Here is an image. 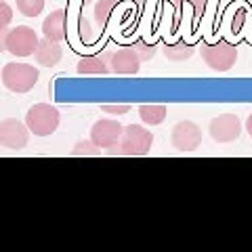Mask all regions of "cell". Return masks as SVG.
Wrapping results in <instances>:
<instances>
[{
	"mask_svg": "<svg viewBox=\"0 0 252 252\" xmlns=\"http://www.w3.org/2000/svg\"><path fill=\"white\" fill-rule=\"evenodd\" d=\"M120 0H94L93 2V13H94V21L97 26L103 28L105 23L109 21V17L114 15V9L118 6Z\"/></svg>",
	"mask_w": 252,
	"mask_h": 252,
	"instance_id": "cell-16",
	"label": "cell"
},
{
	"mask_svg": "<svg viewBox=\"0 0 252 252\" xmlns=\"http://www.w3.org/2000/svg\"><path fill=\"white\" fill-rule=\"evenodd\" d=\"M170 143L179 152H193L202 143V130L200 126L191 120H181L175 124L170 132Z\"/></svg>",
	"mask_w": 252,
	"mask_h": 252,
	"instance_id": "cell-6",
	"label": "cell"
},
{
	"mask_svg": "<svg viewBox=\"0 0 252 252\" xmlns=\"http://www.w3.org/2000/svg\"><path fill=\"white\" fill-rule=\"evenodd\" d=\"M61 57H63L61 44L57 40H49V38H42L34 53V59L38 61V65H44V67H55L61 61Z\"/></svg>",
	"mask_w": 252,
	"mask_h": 252,
	"instance_id": "cell-12",
	"label": "cell"
},
{
	"mask_svg": "<svg viewBox=\"0 0 252 252\" xmlns=\"http://www.w3.org/2000/svg\"><path fill=\"white\" fill-rule=\"evenodd\" d=\"M30 126L17 118H6L0 122V143L9 149H23L30 141Z\"/></svg>",
	"mask_w": 252,
	"mask_h": 252,
	"instance_id": "cell-9",
	"label": "cell"
},
{
	"mask_svg": "<svg viewBox=\"0 0 252 252\" xmlns=\"http://www.w3.org/2000/svg\"><path fill=\"white\" fill-rule=\"evenodd\" d=\"M200 53H202V59L204 63L215 69V72H229V69L235 65V61H238V49L231 44V42H202L200 46Z\"/></svg>",
	"mask_w": 252,
	"mask_h": 252,
	"instance_id": "cell-4",
	"label": "cell"
},
{
	"mask_svg": "<svg viewBox=\"0 0 252 252\" xmlns=\"http://www.w3.org/2000/svg\"><path fill=\"white\" fill-rule=\"evenodd\" d=\"M246 130H248V135L252 137V114L248 116V120H246Z\"/></svg>",
	"mask_w": 252,
	"mask_h": 252,
	"instance_id": "cell-26",
	"label": "cell"
},
{
	"mask_svg": "<svg viewBox=\"0 0 252 252\" xmlns=\"http://www.w3.org/2000/svg\"><path fill=\"white\" fill-rule=\"evenodd\" d=\"M208 132L217 143H231L240 137L242 132V122L235 114H220L212 118L208 124Z\"/></svg>",
	"mask_w": 252,
	"mask_h": 252,
	"instance_id": "cell-8",
	"label": "cell"
},
{
	"mask_svg": "<svg viewBox=\"0 0 252 252\" xmlns=\"http://www.w3.org/2000/svg\"><path fill=\"white\" fill-rule=\"evenodd\" d=\"M109 55L112 53H97V55H89L78 61L76 72L80 76H107L112 74V65H109Z\"/></svg>",
	"mask_w": 252,
	"mask_h": 252,
	"instance_id": "cell-11",
	"label": "cell"
},
{
	"mask_svg": "<svg viewBox=\"0 0 252 252\" xmlns=\"http://www.w3.org/2000/svg\"><path fill=\"white\" fill-rule=\"evenodd\" d=\"M122 135H124V124H120L118 120H109V118L97 120L91 128V141L101 149H109L118 145Z\"/></svg>",
	"mask_w": 252,
	"mask_h": 252,
	"instance_id": "cell-7",
	"label": "cell"
},
{
	"mask_svg": "<svg viewBox=\"0 0 252 252\" xmlns=\"http://www.w3.org/2000/svg\"><path fill=\"white\" fill-rule=\"evenodd\" d=\"M13 19V11H11V6L4 2H0V28H9V23Z\"/></svg>",
	"mask_w": 252,
	"mask_h": 252,
	"instance_id": "cell-24",
	"label": "cell"
},
{
	"mask_svg": "<svg viewBox=\"0 0 252 252\" xmlns=\"http://www.w3.org/2000/svg\"><path fill=\"white\" fill-rule=\"evenodd\" d=\"M78 34H80V40L84 44L93 42V28H91V23L86 21V17H80V21H78Z\"/></svg>",
	"mask_w": 252,
	"mask_h": 252,
	"instance_id": "cell-21",
	"label": "cell"
},
{
	"mask_svg": "<svg viewBox=\"0 0 252 252\" xmlns=\"http://www.w3.org/2000/svg\"><path fill=\"white\" fill-rule=\"evenodd\" d=\"M246 17H248V11L244 9V6H238L233 13V17H231V30L238 34V32L244 28V23H246Z\"/></svg>",
	"mask_w": 252,
	"mask_h": 252,
	"instance_id": "cell-22",
	"label": "cell"
},
{
	"mask_svg": "<svg viewBox=\"0 0 252 252\" xmlns=\"http://www.w3.org/2000/svg\"><path fill=\"white\" fill-rule=\"evenodd\" d=\"M42 34H44V38H49V40L61 42L63 38H65V11L63 9L51 11V15L42 23Z\"/></svg>",
	"mask_w": 252,
	"mask_h": 252,
	"instance_id": "cell-13",
	"label": "cell"
},
{
	"mask_svg": "<svg viewBox=\"0 0 252 252\" xmlns=\"http://www.w3.org/2000/svg\"><path fill=\"white\" fill-rule=\"evenodd\" d=\"M154 145V135L152 130H147L145 126H137V124H128L124 126V135L120 139V147L124 156H145L149 154V149Z\"/></svg>",
	"mask_w": 252,
	"mask_h": 252,
	"instance_id": "cell-5",
	"label": "cell"
},
{
	"mask_svg": "<svg viewBox=\"0 0 252 252\" xmlns=\"http://www.w3.org/2000/svg\"><path fill=\"white\" fill-rule=\"evenodd\" d=\"M72 156H91V158H94V156H101V147L99 145H94L93 141H78L76 143V147L72 149Z\"/></svg>",
	"mask_w": 252,
	"mask_h": 252,
	"instance_id": "cell-18",
	"label": "cell"
},
{
	"mask_svg": "<svg viewBox=\"0 0 252 252\" xmlns=\"http://www.w3.org/2000/svg\"><path fill=\"white\" fill-rule=\"evenodd\" d=\"M15 2L23 17H38L44 9V0H15Z\"/></svg>",
	"mask_w": 252,
	"mask_h": 252,
	"instance_id": "cell-17",
	"label": "cell"
},
{
	"mask_svg": "<svg viewBox=\"0 0 252 252\" xmlns=\"http://www.w3.org/2000/svg\"><path fill=\"white\" fill-rule=\"evenodd\" d=\"M166 114H168L166 105H154V103H143V105H139V116H141V120H143L145 124H149V126L162 124L164 120H166Z\"/></svg>",
	"mask_w": 252,
	"mask_h": 252,
	"instance_id": "cell-15",
	"label": "cell"
},
{
	"mask_svg": "<svg viewBox=\"0 0 252 252\" xmlns=\"http://www.w3.org/2000/svg\"><path fill=\"white\" fill-rule=\"evenodd\" d=\"M172 4H175L177 9H181L183 4H189L193 9V21L198 23L200 17H202V13H204V9H206L208 0H172Z\"/></svg>",
	"mask_w": 252,
	"mask_h": 252,
	"instance_id": "cell-19",
	"label": "cell"
},
{
	"mask_svg": "<svg viewBox=\"0 0 252 252\" xmlns=\"http://www.w3.org/2000/svg\"><path fill=\"white\" fill-rule=\"evenodd\" d=\"M105 154H107V156H124V152H122L120 143L114 145V147H109V149H105Z\"/></svg>",
	"mask_w": 252,
	"mask_h": 252,
	"instance_id": "cell-25",
	"label": "cell"
},
{
	"mask_svg": "<svg viewBox=\"0 0 252 252\" xmlns=\"http://www.w3.org/2000/svg\"><path fill=\"white\" fill-rule=\"evenodd\" d=\"M59 109L49 103H36L28 109L26 124L36 137H49L59 128Z\"/></svg>",
	"mask_w": 252,
	"mask_h": 252,
	"instance_id": "cell-3",
	"label": "cell"
},
{
	"mask_svg": "<svg viewBox=\"0 0 252 252\" xmlns=\"http://www.w3.org/2000/svg\"><path fill=\"white\" fill-rule=\"evenodd\" d=\"M99 109L101 112H105V114H112V116H126L132 107L128 103H122V105H107V103H103V105H99Z\"/></svg>",
	"mask_w": 252,
	"mask_h": 252,
	"instance_id": "cell-23",
	"label": "cell"
},
{
	"mask_svg": "<svg viewBox=\"0 0 252 252\" xmlns=\"http://www.w3.org/2000/svg\"><path fill=\"white\" fill-rule=\"evenodd\" d=\"M162 53H164V57H166L168 61H187V59L193 57L195 46L189 44V42H183V40H179V42H164Z\"/></svg>",
	"mask_w": 252,
	"mask_h": 252,
	"instance_id": "cell-14",
	"label": "cell"
},
{
	"mask_svg": "<svg viewBox=\"0 0 252 252\" xmlns=\"http://www.w3.org/2000/svg\"><path fill=\"white\" fill-rule=\"evenodd\" d=\"M141 57L135 51V46H126V49H118L109 55V65H112V74L118 76H135L141 69Z\"/></svg>",
	"mask_w": 252,
	"mask_h": 252,
	"instance_id": "cell-10",
	"label": "cell"
},
{
	"mask_svg": "<svg viewBox=\"0 0 252 252\" xmlns=\"http://www.w3.org/2000/svg\"><path fill=\"white\" fill-rule=\"evenodd\" d=\"M135 51L139 53V57H141V61H152L154 57H156V46L154 44H147V42H137L135 44Z\"/></svg>",
	"mask_w": 252,
	"mask_h": 252,
	"instance_id": "cell-20",
	"label": "cell"
},
{
	"mask_svg": "<svg viewBox=\"0 0 252 252\" xmlns=\"http://www.w3.org/2000/svg\"><path fill=\"white\" fill-rule=\"evenodd\" d=\"M38 44L36 32L28 26L0 28V51H9L13 57H30L34 55Z\"/></svg>",
	"mask_w": 252,
	"mask_h": 252,
	"instance_id": "cell-1",
	"label": "cell"
},
{
	"mask_svg": "<svg viewBox=\"0 0 252 252\" xmlns=\"http://www.w3.org/2000/svg\"><path fill=\"white\" fill-rule=\"evenodd\" d=\"M40 78V72L30 63H6L2 67V84L11 93L23 94L32 91Z\"/></svg>",
	"mask_w": 252,
	"mask_h": 252,
	"instance_id": "cell-2",
	"label": "cell"
}]
</instances>
